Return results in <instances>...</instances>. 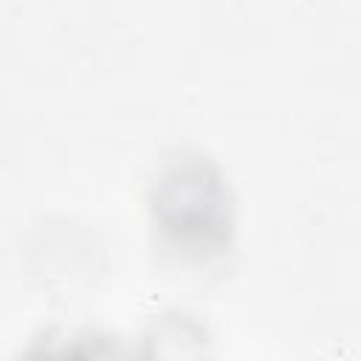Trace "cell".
Masks as SVG:
<instances>
[{
	"mask_svg": "<svg viewBox=\"0 0 361 361\" xmlns=\"http://www.w3.org/2000/svg\"><path fill=\"white\" fill-rule=\"evenodd\" d=\"M161 240L186 259L223 257L234 243V195L223 169L197 149L166 158L149 183Z\"/></svg>",
	"mask_w": 361,
	"mask_h": 361,
	"instance_id": "6da1fadb",
	"label": "cell"
}]
</instances>
